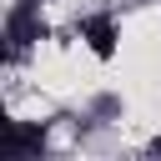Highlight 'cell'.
Returning a JSON list of instances; mask_svg holds the SVG:
<instances>
[{"mask_svg": "<svg viewBox=\"0 0 161 161\" xmlns=\"http://www.w3.org/2000/svg\"><path fill=\"white\" fill-rule=\"evenodd\" d=\"M75 40H80V50H86L91 60L111 65V60L121 55V15H116V10H86V15L75 20Z\"/></svg>", "mask_w": 161, "mask_h": 161, "instance_id": "cell-1", "label": "cell"}, {"mask_svg": "<svg viewBox=\"0 0 161 161\" xmlns=\"http://www.w3.org/2000/svg\"><path fill=\"white\" fill-rule=\"evenodd\" d=\"M40 151H50V126H45V121H20V116H10V121L0 126V156H40Z\"/></svg>", "mask_w": 161, "mask_h": 161, "instance_id": "cell-2", "label": "cell"}]
</instances>
